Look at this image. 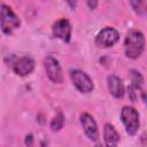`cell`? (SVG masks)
Listing matches in <instances>:
<instances>
[{
	"label": "cell",
	"instance_id": "obj_4",
	"mask_svg": "<svg viewBox=\"0 0 147 147\" xmlns=\"http://www.w3.org/2000/svg\"><path fill=\"white\" fill-rule=\"evenodd\" d=\"M70 78H71L74 85L76 86V88L82 93H90L94 88V84H93V80L91 79V77L86 72H84L79 69L71 70Z\"/></svg>",
	"mask_w": 147,
	"mask_h": 147
},
{
	"label": "cell",
	"instance_id": "obj_17",
	"mask_svg": "<svg viewBox=\"0 0 147 147\" xmlns=\"http://www.w3.org/2000/svg\"><path fill=\"white\" fill-rule=\"evenodd\" d=\"M87 6L90 7V9H95V7L98 6V1H87Z\"/></svg>",
	"mask_w": 147,
	"mask_h": 147
},
{
	"label": "cell",
	"instance_id": "obj_13",
	"mask_svg": "<svg viewBox=\"0 0 147 147\" xmlns=\"http://www.w3.org/2000/svg\"><path fill=\"white\" fill-rule=\"evenodd\" d=\"M64 125V116L62 113H59L51 122V129L52 131H60Z\"/></svg>",
	"mask_w": 147,
	"mask_h": 147
},
{
	"label": "cell",
	"instance_id": "obj_10",
	"mask_svg": "<svg viewBox=\"0 0 147 147\" xmlns=\"http://www.w3.org/2000/svg\"><path fill=\"white\" fill-rule=\"evenodd\" d=\"M107 84H108V90L111 93V95H114L117 99H121L124 96L125 90H124L122 79L119 77H117L116 75H109L107 77Z\"/></svg>",
	"mask_w": 147,
	"mask_h": 147
},
{
	"label": "cell",
	"instance_id": "obj_15",
	"mask_svg": "<svg viewBox=\"0 0 147 147\" xmlns=\"http://www.w3.org/2000/svg\"><path fill=\"white\" fill-rule=\"evenodd\" d=\"M24 144H25L26 147H32V145H33V137H32V134H28L25 137Z\"/></svg>",
	"mask_w": 147,
	"mask_h": 147
},
{
	"label": "cell",
	"instance_id": "obj_7",
	"mask_svg": "<svg viewBox=\"0 0 147 147\" xmlns=\"http://www.w3.org/2000/svg\"><path fill=\"white\" fill-rule=\"evenodd\" d=\"M71 24L67 18L57 20L52 28V32L54 37L61 39L64 42H69L71 38Z\"/></svg>",
	"mask_w": 147,
	"mask_h": 147
},
{
	"label": "cell",
	"instance_id": "obj_6",
	"mask_svg": "<svg viewBox=\"0 0 147 147\" xmlns=\"http://www.w3.org/2000/svg\"><path fill=\"white\" fill-rule=\"evenodd\" d=\"M44 65H45V70L46 74L48 76V78L56 84L62 83L63 79V75H62V69L61 65L59 63V61L53 57V56H47L44 60Z\"/></svg>",
	"mask_w": 147,
	"mask_h": 147
},
{
	"label": "cell",
	"instance_id": "obj_8",
	"mask_svg": "<svg viewBox=\"0 0 147 147\" xmlns=\"http://www.w3.org/2000/svg\"><path fill=\"white\" fill-rule=\"evenodd\" d=\"M80 123H82V126L87 138L90 140L95 141L99 138V130H98V125L93 116L90 115L88 113H83L80 115Z\"/></svg>",
	"mask_w": 147,
	"mask_h": 147
},
{
	"label": "cell",
	"instance_id": "obj_2",
	"mask_svg": "<svg viewBox=\"0 0 147 147\" xmlns=\"http://www.w3.org/2000/svg\"><path fill=\"white\" fill-rule=\"evenodd\" d=\"M0 25L2 32L6 34H10L15 29L20 28L21 25L20 18L7 5H1L0 7Z\"/></svg>",
	"mask_w": 147,
	"mask_h": 147
},
{
	"label": "cell",
	"instance_id": "obj_9",
	"mask_svg": "<svg viewBox=\"0 0 147 147\" xmlns=\"http://www.w3.org/2000/svg\"><path fill=\"white\" fill-rule=\"evenodd\" d=\"M34 69V60L31 56H22L13 64V70L18 76H26Z\"/></svg>",
	"mask_w": 147,
	"mask_h": 147
},
{
	"label": "cell",
	"instance_id": "obj_18",
	"mask_svg": "<svg viewBox=\"0 0 147 147\" xmlns=\"http://www.w3.org/2000/svg\"><path fill=\"white\" fill-rule=\"evenodd\" d=\"M94 147H103V146H102V145H101V144H96V145H95V146H94Z\"/></svg>",
	"mask_w": 147,
	"mask_h": 147
},
{
	"label": "cell",
	"instance_id": "obj_16",
	"mask_svg": "<svg viewBox=\"0 0 147 147\" xmlns=\"http://www.w3.org/2000/svg\"><path fill=\"white\" fill-rule=\"evenodd\" d=\"M127 91H129V95H130V99L132 100V101H136V99H137V96H136V92H134V88L130 85L129 86V88H127Z\"/></svg>",
	"mask_w": 147,
	"mask_h": 147
},
{
	"label": "cell",
	"instance_id": "obj_11",
	"mask_svg": "<svg viewBox=\"0 0 147 147\" xmlns=\"http://www.w3.org/2000/svg\"><path fill=\"white\" fill-rule=\"evenodd\" d=\"M103 139L106 147H117L119 141V133L114 125L107 123L103 127Z\"/></svg>",
	"mask_w": 147,
	"mask_h": 147
},
{
	"label": "cell",
	"instance_id": "obj_14",
	"mask_svg": "<svg viewBox=\"0 0 147 147\" xmlns=\"http://www.w3.org/2000/svg\"><path fill=\"white\" fill-rule=\"evenodd\" d=\"M130 5L132 6V8L134 9V11L139 15H142L146 13V7H147V2L146 1H131Z\"/></svg>",
	"mask_w": 147,
	"mask_h": 147
},
{
	"label": "cell",
	"instance_id": "obj_12",
	"mask_svg": "<svg viewBox=\"0 0 147 147\" xmlns=\"http://www.w3.org/2000/svg\"><path fill=\"white\" fill-rule=\"evenodd\" d=\"M130 77H131V82H132V87L134 90H141L142 85H144V77L142 75L137 71V70H130Z\"/></svg>",
	"mask_w": 147,
	"mask_h": 147
},
{
	"label": "cell",
	"instance_id": "obj_5",
	"mask_svg": "<svg viewBox=\"0 0 147 147\" xmlns=\"http://www.w3.org/2000/svg\"><path fill=\"white\" fill-rule=\"evenodd\" d=\"M119 38V33L116 29L107 26L105 29H102L95 37V44L100 47L107 48V47H111L114 46L117 40Z\"/></svg>",
	"mask_w": 147,
	"mask_h": 147
},
{
	"label": "cell",
	"instance_id": "obj_1",
	"mask_svg": "<svg viewBox=\"0 0 147 147\" xmlns=\"http://www.w3.org/2000/svg\"><path fill=\"white\" fill-rule=\"evenodd\" d=\"M145 48V37L140 31H130L124 40L125 55L129 59H138Z\"/></svg>",
	"mask_w": 147,
	"mask_h": 147
},
{
	"label": "cell",
	"instance_id": "obj_3",
	"mask_svg": "<svg viewBox=\"0 0 147 147\" xmlns=\"http://www.w3.org/2000/svg\"><path fill=\"white\" fill-rule=\"evenodd\" d=\"M121 119L130 136H134L139 129V114L130 106H124L121 110Z\"/></svg>",
	"mask_w": 147,
	"mask_h": 147
}]
</instances>
